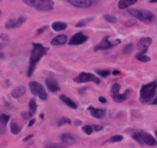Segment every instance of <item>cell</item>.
<instances>
[{"mask_svg":"<svg viewBox=\"0 0 157 148\" xmlns=\"http://www.w3.org/2000/svg\"><path fill=\"white\" fill-rule=\"evenodd\" d=\"M32 45H33V49H32V54H31V56H30L29 64V67H28L27 70L28 77L32 76L37 63H39L42 57H43L45 55H46L47 52L49 51V48L45 47L42 44L33 43Z\"/></svg>","mask_w":157,"mask_h":148,"instance_id":"1","label":"cell"},{"mask_svg":"<svg viewBox=\"0 0 157 148\" xmlns=\"http://www.w3.org/2000/svg\"><path fill=\"white\" fill-rule=\"evenodd\" d=\"M157 89V80L143 85L139 91V100L142 103H148L153 100Z\"/></svg>","mask_w":157,"mask_h":148,"instance_id":"2","label":"cell"},{"mask_svg":"<svg viewBox=\"0 0 157 148\" xmlns=\"http://www.w3.org/2000/svg\"><path fill=\"white\" fill-rule=\"evenodd\" d=\"M128 13L132 17L139 19L145 23H153L156 21V16L149 10L145 9H130L128 10Z\"/></svg>","mask_w":157,"mask_h":148,"instance_id":"3","label":"cell"},{"mask_svg":"<svg viewBox=\"0 0 157 148\" xmlns=\"http://www.w3.org/2000/svg\"><path fill=\"white\" fill-rule=\"evenodd\" d=\"M28 6L41 12L50 11L54 8V2L52 0H23Z\"/></svg>","mask_w":157,"mask_h":148,"instance_id":"4","label":"cell"},{"mask_svg":"<svg viewBox=\"0 0 157 148\" xmlns=\"http://www.w3.org/2000/svg\"><path fill=\"white\" fill-rule=\"evenodd\" d=\"M132 137L141 145H148V146L157 145V141L155 138L152 135L144 131H135L132 134Z\"/></svg>","mask_w":157,"mask_h":148,"instance_id":"5","label":"cell"},{"mask_svg":"<svg viewBox=\"0 0 157 148\" xmlns=\"http://www.w3.org/2000/svg\"><path fill=\"white\" fill-rule=\"evenodd\" d=\"M29 89L32 94L36 96H39V99L42 100H46L48 98V95L46 93L44 87L39 83L36 81H32L29 83Z\"/></svg>","mask_w":157,"mask_h":148,"instance_id":"6","label":"cell"},{"mask_svg":"<svg viewBox=\"0 0 157 148\" xmlns=\"http://www.w3.org/2000/svg\"><path fill=\"white\" fill-rule=\"evenodd\" d=\"M109 36H105L102 41L99 43L94 47V51H98V50H109V49H111L114 46H118L119 44L121 43L120 39H115L113 41H109Z\"/></svg>","mask_w":157,"mask_h":148,"instance_id":"7","label":"cell"},{"mask_svg":"<svg viewBox=\"0 0 157 148\" xmlns=\"http://www.w3.org/2000/svg\"><path fill=\"white\" fill-rule=\"evenodd\" d=\"M74 81L77 83H83L87 82H93L94 83L99 85L100 83V80L99 78L93 74L89 73H85L82 72L77 77H75L74 79Z\"/></svg>","mask_w":157,"mask_h":148,"instance_id":"8","label":"cell"},{"mask_svg":"<svg viewBox=\"0 0 157 148\" xmlns=\"http://www.w3.org/2000/svg\"><path fill=\"white\" fill-rule=\"evenodd\" d=\"M153 43V39L150 37H145L143 38L137 43V49L139 50V53L137 55L146 54V52L148 51V48Z\"/></svg>","mask_w":157,"mask_h":148,"instance_id":"9","label":"cell"},{"mask_svg":"<svg viewBox=\"0 0 157 148\" xmlns=\"http://www.w3.org/2000/svg\"><path fill=\"white\" fill-rule=\"evenodd\" d=\"M88 36L84 35L82 32H77L73 36L69 42V45H73V46H77V45H81L84 43L88 40Z\"/></svg>","mask_w":157,"mask_h":148,"instance_id":"10","label":"cell"},{"mask_svg":"<svg viewBox=\"0 0 157 148\" xmlns=\"http://www.w3.org/2000/svg\"><path fill=\"white\" fill-rule=\"evenodd\" d=\"M25 20H26V18L24 17V16H20V17H19L17 19H9V20L5 23V29H7V30L18 28L19 27L20 25H22V24H23V23H24Z\"/></svg>","mask_w":157,"mask_h":148,"instance_id":"11","label":"cell"},{"mask_svg":"<svg viewBox=\"0 0 157 148\" xmlns=\"http://www.w3.org/2000/svg\"><path fill=\"white\" fill-rule=\"evenodd\" d=\"M46 85L48 89L52 93H56L57 91L60 90V87L59 86V83L57 82L56 79L52 77H49L46 80Z\"/></svg>","mask_w":157,"mask_h":148,"instance_id":"12","label":"cell"},{"mask_svg":"<svg viewBox=\"0 0 157 148\" xmlns=\"http://www.w3.org/2000/svg\"><path fill=\"white\" fill-rule=\"evenodd\" d=\"M67 2L77 8H89L92 6V0H67Z\"/></svg>","mask_w":157,"mask_h":148,"instance_id":"13","label":"cell"},{"mask_svg":"<svg viewBox=\"0 0 157 148\" xmlns=\"http://www.w3.org/2000/svg\"><path fill=\"white\" fill-rule=\"evenodd\" d=\"M88 109L90 112L92 116H93L94 118L101 119L106 115V109H99V108H95L93 107H89Z\"/></svg>","mask_w":157,"mask_h":148,"instance_id":"14","label":"cell"},{"mask_svg":"<svg viewBox=\"0 0 157 148\" xmlns=\"http://www.w3.org/2000/svg\"><path fill=\"white\" fill-rule=\"evenodd\" d=\"M67 36L64 34L59 35L54 38V39H52L51 41V45L52 46H62V45H64L67 43Z\"/></svg>","mask_w":157,"mask_h":148,"instance_id":"15","label":"cell"},{"mask_svg":"<svg viewBox=\"0 0 157 148\" xmlns=\"http://www.w3.org/2000/svg\"><path fill=\"white\" fill-rule=\"evenodd\" d=\"M60 140L61 141L65 144H67V145H72V144H75V137L73 136V134H62L60 136Z\"/></svg>","mask_w":157,"mask_h":148,"instance_id":"16","label":"cell"},{"mask_svg":"<svg viewBox=\"0 0 157 148\" xmlns=\"http://www.w3.org/2000/svg\"><path fill=\"white\" fill-rule=\"evenodd\" d=\"M130 89H128L123 94H114V95H112V100L115 101L116 103H121L124 102L126 99L128 98V95L130 93Z\"/></svg>","mask_w":157,"mask_h":148,"instance_id":"17","label":"cell"},{"mask_svg":"<svg viewBox=\"0 0 157 148\" xmlns=\"http://www.w3.org/2000/svg\"><path fill=\"white\" fill-rule=\"evenodd\" d=\"M59 99H60L65 104L67 105V106L70 107V108H73V109H76L78 108V105L76 104V103L74 102L73 100H71L68 96H65V95L62 94V95L59 96Z\"/></svg>","mask_w":157,"mask_h":148,"instance_id":"18","label":"cell"},{"mask_svg":"<svg viewBox=\"0 0 157 148\" xmlns=\"http://www.w3.org/2000/svg\"><path fill=\"white\" fill-rule=\"evenodd\" d=\"M26 89L25 87L23 86H19V87H16L15 89L12 91V96L14 98H19L20 96H23L25 94Z\"/></svg>","mask_w":157,"mask_h":148,"instance_id":"19","label":"cell"},{"mask_svg":"<svg viewBox=\"0 0 157 148\" xmlns=\"http://www.w3.org/2000/svg\"><path fill=\"white\" fill-rule=\"evenodd\" d=\"M136 2L137 0H119L118 6L120 9H125L136 3Z\"/></svg>","mask_w":157,"mask_h":148,"instance_id":"20","label":"cell"},{"mask_svg":"<svg viewBox=\"0 0 157 148\" xmlns=\"http://www.w3.org/2000/svg\"><path fill=\"white\" fill-rule=\"evenodd\" d=\"M67 27H68V25L63 22H55V23H52V30H55L56 32L65 30Z\"/></svg>","mask_w":157,"mask_h":148,"instance_id":"21","label":"cell"},{"mask_svg":"<svg viewBox=\"0 0 157 148\" xmlns=\"http://www.w3.org/2000/svg\"><path fill=\"white\" fill-rule=\"evenodd\" d=\"M29 113L30 116H31V117H33L37 110V103L36 101L34 99H32L29 103Z\"/></svg>","mask_w":157,"mask_h":148,"instance_id":"22","label":"cell"},{"mask_svg":"<svg viewBox=\"0 0 157 148\" xmlns=\"http://www.w3.org/2000/svg\"><path fill=\"white\" fill-rule=\"evenodd\" d=\"M10 131H11V133L12 134L17 135L20 133L21 128L16 122L12 121L11 123V124H10Z\"/></svg>","mask_w":157,"mask_h":148,"instance_id":"23","label":"cell"},{"mask_svg":"<svg viewBox=\"0 0 157 148\" xmlns=\"http://www.w3.org/2000/svg\"><path fill=\"white\" fill-rule=\"evenodd\" d=\"M94 19L93 17H89V18H86L85 19H83V20H81L80 22H79V23L75 25V27L77 28H81V27H84V26H86V25L88 24L89 23H91V22H93Z\"/></svg>","mask_w":157,"mask_h":148,"instance_id":"24","label":"cell"},{"mask_svg":"<svg viewBox=\"0 0 157 148\" xmlns=\"http://www.w3.org/2000/svg\"><path fill=\"white\" fill-rule=\"evenodd\" d=\"M133 49H134V45H133V43H128L127 45H125V46H124L123 52L125 55H129L133 51Z\"/></svg>","mask_w":157,"mask_h":148,"instance_id":"25","label":"cell"},{"mask_svg":"<svg viewBox=\"0 0 157 148\" xmlns=\"http://www.w3.org/2000/svg\"><path fill=\"white\" fill-rule=\"evenodd\" d=\"M66 124H71V120L69 118L66 117V116L62 117V118L60 119V120H59L58 122H57L58 127H61V126L66 125Z\"/></svg>","mask_w":157,"mask_h":148,"instance_id":"26","label":"cell"},{"mask_svg":"<svg viewBox=\"0 0 157 148\" xmlns=\"http://www.w3.org/2000/svg\"><path fill=\"white\" fill-rule=\"evenodd\" d=\"M103 18L107 23H116L117 22V19L115 17L112 15H109V14H106V15H104Z\"/></svg>","mask_w":157,"mask_h":148,"instance_id":"27","label":"cell"},{"mask_svg":"<svg viewBox=\"0 0 157 148\" xmlns=\"http://www.w3.org/2000/svg\"><path fill=\"white\" fill-rule=\"evenodd\" d=\"M9 119H10V116L7 115V114H1L0 115V123H2V125H6L7 123L9 122Z\"/></svg>","mask_w":157,"mask_h":148,"instance_id":"28","label":"cell"},{"mask_svg":"<svg viewBox=\"0 0 157 148\" xmlns=\"http://www.w3.org/2000/svg\"><path fill=\"white\" fill-rule=\"evenodd\" d=\"M96 73L103 78L107 77V76H109L110 75V70H97Z\"/></svg>","mask_w":157,"mask_h":148,"instance_id":"29","label":"cell"},{"mask_svg":"<svg viewBox=\"0 0 157 148\" xmlns=\"http://www.w3.org/2000/svg\"><path fill=\"white\" fill-rule=\"evenodd\" d=\"M136 58L138 60H139V61L143 62V63H146V62H149L151 60L150 57L147 56H146L145 54H143V55H137L136 54Z\"/></svg>","mask_w":157,"mask_h":148,"instance_id":"30","label":"cell"},{"mask_svg":"<svg viewBox=\"0 0 157 148\" xmlns=\"http://www.w3.org/2000/svg\"><path fill=\"white\" fill-rule=\"evenodd\" d=\"M120 85L119 83H115V84L112 85V87L111 88V94L112 95H114V94H119V92L120 90Z\"/></svg>","mask_w":157,"mask_h":148,"instance_id":"31","label":"cell"},{"mask_svg":"<svg viewBox=\"0 0 157 148\" xmlns=\"http://www.w3.org/2000/svg\"><path fill=\"white\" fill-rule=\"evenodd\" d=\"M123 140V137L122 135H115L113 137H112L110 139L108 140L111 143H116V142H120Z\"/></svg>","mask_w":157,"mask_h":148,"instance_id":"32","label":"cell"},{"mask_svg":"<svg viewBox=\"0 0 157 148\" xmlns=\"http://www.w3.org/2000/svg\"><path fill=\"white\" fill-rule=\"evenodd\" d=\"M136 19H129V20L125 21L124 23V25L125 27H132V26H134L135 25H136Z\"/></svg>","mask_w":157,"mask_h":148,"instance_id":"33","label":"cell"},{"mask_svg":"<svg viewBox=\"0 0 157 148\" xmlns=\"http://www.w3.org/2000/svg\"><path fill=\"white\" fill-rule=\"evenodd\" d=\"M82 130L84 131L86 134L88 135H90L93 133V127H92V125H86L84 126L83 127H82Z\"/></svg>","mask_w":157,"mask_h":148,"instance_id":"34","label":"cell"},{"mask_svg":"<svg viewBox=\"0 0 157 148\" xmlns=\"http://www.w3.org/2000/svg\"><path fill=\"white\" fill-rule=\"evenodd\" d=\"M0 40L3 42H7L9 40V35L5 34V33H2V34L0 35Z\"/></svg>","mask_w":157,"mask_h":148,"instance_id":"35","label":"cell"},{"mask_svg":"<svg viewBox=\"0 0 157 148\" xmlns=\"http://www.w3.org/2000/svg\"><path fill=\"white\" fill-rule=\"evenodd\" d=\"M21 116H22V117H23L24 120H29V118H32L29 112H23V113L21 114Z\"/></svg>","mask_w":157,"mask_h":148,"instance_id":"36","label":"cell"},{"mask_svg":"<svg viewBox=\"0 0 157 148\" xmlns=\"http://www.w3.org/2000/svg\"><path fill=\"white\" fill-rule=\"evenodd\" d=\"M92 127H93L94 131H96V132H99V131L103 130V127L100 125H92Z\"/></svg>","mask_w":157,"mask_h":148,"instance_id":"37","label":"cell"},{"mask_svg":"<svg viewBox=\"0 0 157 148\" xmlns=\"http://www.w3.org/2000/svg\"><path fill=\"white\" fill-rule=\"evenodd\" d=\"M46 29H47V26H46H46H43L42 28L39 29V30H37V35L39 36V35H40L41 33H43V32L44 31L46 30Z\"/></svg>","mask_w":157,"mask_h":148,"instance_id":"38","label":"cell"},{"mask_svg":"<svg viewBox=\"0 0 157 148\" xmlns=\"http://www.w3.org/2000/svg\"><path fill=\"white\" fill-rule=\"evenodd\" d=\"M87 88H88V87H82V88H80V89H78V93L80 94H84L85 92L86 91Z\"/></svg>","mask_w":157,"mask_h":148,"instance_id":"39","label":"cell"},{"mask_svg":"<svg viewBox=\"0 0 157 148\" xmlns=\"http://www.w3.org/2000/svg\"><path fill=\"white\" fill-rule=\"evenodd\" d=\"M99 101L101 103H106L107 102L106 99L105 98L104 96H99Z\"/></svg>","mask_w":157,"mask_h":148,"instance_id":"40","label":"cell"},{"mask_svg":"<svg viewBox=\"0 0 157 148\" xmlns=\"http://www.w3.org/2000/svg\"><path fill=\"white\" fill-rule=\"evenodd\" d=\"M82 121L80 120H75L74 121V124H75V126H76V127L82 125Z\"/></svg>","mask_w":157,"mask_h":148,"instance_id":"41","label":"cell"},{"mask_svg":"<svg viewBox=\"0 0 157 148\" xmlns=\"http://www.w3.org/2000/svg\"><path fill=\"white\" fill-rule=\"evenodd\" d=\"M33 137V134H30V135H28L27 137H25L24 139H23V141H28V140H29L32 137Z\"/></svg>","mask_w":157,"mask_h":148,"instance_id":"42","label":"cell"},{"mask_svg":"<svg viewBox=\"0 0 157 148\" xmlns=\"http://www.w3.org/2000/svg\"><path fill=\"white\" fill-rule=\"evenodd\" d=\"M35 122H36V120H35V119H32V120L29 121V127H32V126L35 123Z\"/></svg>","mask_w":157,"mask_h":148,"instance_id":"43","label":"cell"},{"mask_svg":"<svg viewBox=\"0 0 157 148\" xmlns=\"http://www.w3.org/2000/svg\"><path fill=\"white\" fill-rule=\"evenodd\" d=\"M119 73H120V72H119V70H114L113 72H112V74H113L114 76L119 75Z\"/></svg>","mask_w":157,"mask_h":148,"instance_id":"44","label":"cell"},{"mask_svg":"<svg viewBox=\"0 0 157 148\" xmlns=\"http://www.w3.org/2000/svg\"><path fill=\"white\" fill-rule=\"evenodd\" d=\"M152 104H153V105H157V97L153 100V102H152Z\"/></svg>","mask_w":157,"mask_h":148,"instance_id":"45","label":"cell"},{"mask_svg":"<svg viewBox=\"0 0 157 148\" xmlns=\"http://www.w3.org/2000/svg\"><path fill=\"white\" fill-rule=\"evenodd\" d=\"M149 2H151V3H155V2H157V0H148Z\"/></svg>","mask_w":157,"mask_h":148,"instance_id":"46","label":"cell"},{"mask_svg":"<svg viewBox=\"0 0 157 148\" xmlns=\"http://www.w3.org/2000/svg\"><path fill=\"white\" fill-rule=\"evenodd\" d=\"M44 116H45V115H44V114L43 113V114H40V115H39V117H40L41 119H44Z\"/></svg>","mask_w":157,"mask_h":148,"instance_id":"47","label":"cell"},{"mask_svg":"<svg viewBox=\"0 0 157 148\" xmlns=\"http://www.w3.org/2000/svg\"><path fill=\"white\" fill-rule=\"evenodd\" d=\"M4 58V54L3 53H0V59Z\"/></svg>","mask_w":157,"mask_h":148,"instance_id":"48","label":"cell"},{"mask_svg":"<svg viewBox=\"0 0 157 148\" xmlns=\"http://www.w3.org/2000/svg\"><path fill=\"white\" fill-rule=\"evenodd\" d=\"M155 135H156V137H157V130H155Z\"/></svg>","mask_w":157,"mask_h":148,"instance_id":"49","label":"cell"},{"mask_svg":"<svg viewBox=\"0 0 157 148\" xmlns=\"http://www.w3.org/2000/svg\"><path fill=\"white\" fill-rule=\"evenodd\" d=\"M1 16H2V11L0 10V17H1Z\"/></svg>","mask_w":157,"mask_h":148,"instance_id":"50","label":"cell"}]
</instances>
